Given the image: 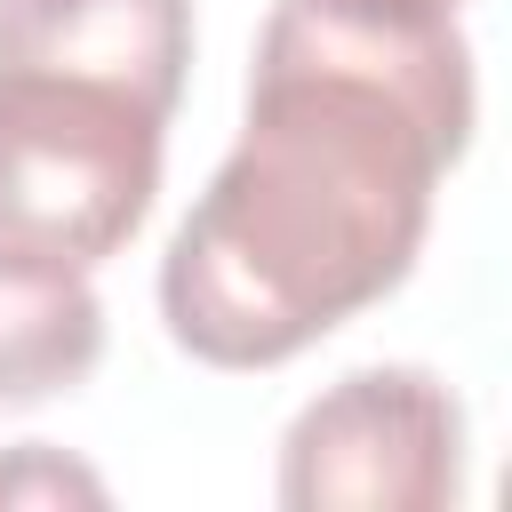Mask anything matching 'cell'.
<instances>
[{"mask_svg":"<svg viewBox=\"0 0 512 512\" xmlns=\"http://www.w3.org/2000/svg\"><path fill=\"white\" fill-rule=\"evenodd\" d=\"M104 360V296L88 264L0 240V408H40Z\"/></svg>","mask_w":512,"mask_h":512,"instance_id":"obj_5","label":"cell"},{"mask_svg":"<svg viewBox=\"0 0 512 512\" xmlns=\"http://www.w3.org/2000/svg\"><path fill=\"white\" fill-rule=\"evenodd\" d=\"M64 496L104 504V480L80 472V464H64L48 440H24V448L0 456V504H64Z\"/></svg>","mask_w":512,"mask_h":512,"instance_id":"obj_6","label":"cell"},{"mask_svg":"<svg viewBox=\"0 0 512 512\" xmlns=\"http://www.w3.org/2000/svg\"><path fill=\"white\" fill-rule=\"evenodd\" d=\"M464 496V408L432 368L376 360L296 408L280 440L288 512H448Z\"/></svg>","mask_w":512,"mask_h":512,"instance_id":"obj_3","label":"cell"},{"mask_svg":"<svg viewBox=\"0 0 512 512\" xmlns=\"http://www.w3.org/2000/svg\"><path fill=\"white\" fill-rule=\"evenodd\" d=\"M456 16L280 0L256 32L248 120L160 256V320L208 368H280L384 304L472 144Z\"/></svg>","mask_w":512,"mask_h":512,"instance_id":"obj_1","label":"cell"},{"mask_svg":"<svg viewBox=\"0 0 512 512\" xmlns=\"http://www.w3.org/2000/svg\"><path fill=\"white\" fill-rule=\"evenodd\" d=\"M0 64L80 72L176 120L192 72V0H0Z\"/></svg>","mask_w":512,"mask_h":512,"instance_id":"obj_4","label":"cell"},{"mask_svg":"<svg viewBox=\"0 0 512 512\" xmlns=\"http://www.w3.org/2000/svg\"><path fill=\"white\" fill-rule=\"evenodd\" d=\"M352 8H392V16H456L464 0H352Z\"/></svg>","mask_w":512,"mask_h":512,"instance_id":"obj_7","label":"cell"},{"mask_svg":"<svg viewBox=\"0 0 512 512\" xmlns=\"http://www.w3.org/2000/svg\"><path fill=\"white\" fill-rule=\"evenodd\" d=\"M168 112L80 72L0 64V240L104 264L160 200Z\"/></svg>","mask_w":512,"mask_h":512,"instance_id":"obj_2","label":"cell"}]
</instances>
